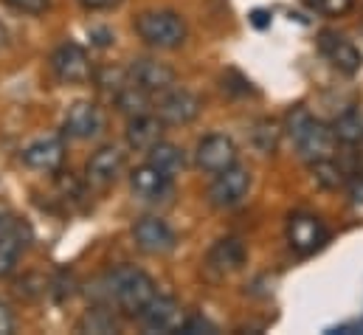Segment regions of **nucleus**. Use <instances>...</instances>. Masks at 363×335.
<instances>
[{"label": "nucleus", "instance_id": "f257e3e1", "mask_svg": "<svg viewBox=\"0 0 363 335\" xmlns=\"http://www.w3.org/2000/svg\"><path fill=\"white\" fill-rule=\"evenodd\" d=\"M107 302L124 316V319H141L147 304L155 299L158 287L152 276L135 265H116L101 279Z\"/></svg>", "mask_w": 363, "mask_h": 335}, {"label": "nucleus", "instance_id": "f03ea898", "mask_svg": "<svg viewBox=\"0 0 363 335\" xmlns=\"http://www.w3.org/2000/svg\"><path fill=\"white\" fill-rule=\"evenodd\" d=\"M284 130H287V136L293 138L298 155H301L307 164L333 158L335 144H338L335 136H333V127L324 124V121H318V119H313L310 110H304V107L290 110Z\"/></svg>", "mask_w": 363, "mask_h": 335}, {"label": "nucleus", "instance_id": "7ed1b4c3", "mask_svg": "<svg viewBox=\"0 0 363 335\" xmlns=\"http://www.w3.org/2000/svg\"><path fill=\"white\" fill-rule=\"evenodd\" d=\"M133 28L150 48H158V51H172L186 40V20L169 9L141 11L133 20Z\"/></svg>", "mask_w": 363, "mask_h": 335}, {"label": "nucleus", "instance_id": "20e7f679", "mask_svg": "<svg viewBox=\"0 0 363 335\" xmlns=\"http://www.w3.org/2000/svg\"><path fill=\"white\" fill-rule=\"evenodd\" d=\"M248 192H251V169L234 164L214 175L208 186V203L214 209H234L248 197Z\"/></svg>", "mask_w": 363, "mask_h": 335}, {"label": "nucleus", "instance_id": "39448f33", "mask_svg": "<svg viewBox=\"0 0 363 335\" xmlns=\"http://www.w3.org/2000/svg\"><path fill=\"white\" fill-rule=\"evenodd\" d=\"M330 240L327 226L307 212H296L287 217V246L298 256H310V253L321 251Z\"/></svg>", "mask_w": 363, "mask_h": 335}, {"label": "nucleus", "instance_id": "423d86ee", "mask_svg": "<svg viewBox=\"0 0 363 335\" xmlns=\"http://www.w3.org/2000/svg\"><path fill=\"white\" fill-rule=\"evenodd\" d=\"M51 71L60 82L65 84H85L93 79V65L82 45L77 43H62L51 54Z\"/></svg>", "mask_w": 363, "mask_h": 335}, {"label": "nucleus", "instance_id": "0eeeda50", "mask_svg": "<svg viewBox=\"0 0 363 335\" xmlns=\"http://www.w3.org/2000/svg\"><path fill=\"white\" fill-rule=\"evenodd\" d=\"M158 119L169 127H183V124H191L200 110H203V99L194 96L191 90H183V87H172L167 93L158 96Z\"/></svg>", "mask_w": 363, "mask_h": 335}, {"label": "nucleus", "instance_id": "6e6552de", "mask_svg": "<svg viewBox=\"0 0 363 335\" xmlns=\"http://www.w3.org/2000/svg\"><path fill=\"white\" fill-rule=\"evenodd\" d=\"M133 240H135V248L138 251L150 253V256H164V253L175 251V246H178L175 231L167 226V220L152 217V214L135 220Z\"/></svg>", "mask_w": 363, "mask_h": 335}, {"label": "nucleus", "instance_id": "1a4fd4ad", "mask_svg": "<svg viewBox=\"0 0 363 335\" xmlns=\"http://www.w3.org/2000/svg\"><path fill=\"white\" fill-rule=\"evenodd\" d=\"M127 74H130L133 82L138 84L141 90H147L150 96H161V93H167V90H172L178 84V74H175L172 65H167L161 60H150V57L135 60Z\"/></svg>", "mask_w": 363, "mask_h": 335}, {"label": "nucleus", "instance_id": "9d476101", "mask_svg": "<svg viewBox=\"0 0 363 335\" xmlns=\"http://www.w3.org/2000/svg\"><path fill=\"white\" fill-rule=\"evenodd\" d=\"M101 130H104V116H101V110H99L96 101L79 99V101H74L68 107L65 121H62V133L68 138L88 141V138H96Z\"/></svg>", "mask_w": 363, "mask_h": 335}, {"label": "nucleus", "instance_id": "9b49d317", "mask_svg": "<svg viewBox=\"0 0 363 335\" xmlns=\"http://www.w3.org/2000/svg\"><path fill=\"white\" fill-rule=\"evenodd\" d=\"M194 164L203 172H208V175H217V172L237 164V147H234V141L228 136L211 133V136L200 138L197 153H194Z\"/></svg>", "mask_w": 363, "mask_h": 335}, {"label": "nucleus", "instance_id": "f8f14e48", "mask_svg": "<svg viewBox=\"0 0 363 335\" xmlns=\"http://www.w3.org/2000/svg\"><path fill=\"white\" fill-rule=\"evenodd\" d=\"M183 307L178 299L172 296H158L147 304V310L141 313V324L147 333H181V324H183Z\"/></svg>", "mask_w": 363, "mask_h": 335}, {"label": "nucleus", "instance_id": "ddd939ff", "mask_svg": "<svg viewBox=\"0 0 363 335\" xmlns=\"http://www.w3.org/2000/svg\"><path fill=\"white\" fill-rule=\"evenodd\" d=\"M318 48H321V54L330 60V65H333L338 74L355 77V74L361 71L363 57L350 40H344V37H338V34H333V31H324L321 40H318Z\"/></svg>", "mask_w": 363, "mask_h": 335}, {"label": "nucleus", "instance_id": "4468645a", "mask_svg": "<svg viewBox=\"0 0 363 335\" xmlns=\"http://www.w3.org/2000/svg\"><path fill=\"white\" fill-rule=\"evenodd\" d=\"M124 164H127V158H124V153L118 147H101L88 158L85 177H88V183L104 189V186L118 180V175L124 172Z\"/></svg>", "mask_w": 363, "mask_h": 335}, {"label": "nucleus", "instance_id": "2eb2a0df", "mask_svg": "<svg viewBox=\"0 0 363 335\" xmlns=\"http://www.w3.org/2000/svg\"><path fill=\"white\" fill-rule=\"evenodd\" d=\"M130 189H133V194L138 200L158 203V200H167V194H172V177H167L164 172H158L152 164H144V167L133 169Z\"/></svg>", "mask_w": 363, "mask_h": 335}, {"label": "nucleus", "instance_id": "dca6fc26", "mask_svg": "<svg viewBox=\"0 0 363 335\" xmlns=\"http://www.w3.org/2000/svg\"><path fill=\"white\" fill-rule=\"evenodd\" d=\"M23 164L40 172H54L65 161V141L60 136H43L23 150Z\"/></svg>", "mask_w": 363, "mask_h": 335}, {"label": "nucleus", "instance_id": "f3484780", "mask_svg": "<svg viewBox=\"0 0 363 335\" xmlns=\"http://www.w3.org/2000/svg\"><path fill=\"white\" fill-rule=\"evenodd\" d=\"M245 246L242 240L237 237H225V240H217L211 248H208V256H206V268L214 270L217 276H228V273H237L242 265H245Z\"/></svg>", "mask_w": 363, "mask_h": 335}, {"label": "nucleus", "instance_id": "a211bd4d", "mask_svg": "<svg viewBox=\"0 0 363 335\" xmlns=\"http://www.w3.org/2000/svg\"><path fill=\"white\" fill-rule=\"evenodd\" d=\"M164 136V121L152 113H138V116H130L127 121V144L130 150L135 153H147L152 144H158Z\"/></svg>", "mask_w": 363, "mask_h": 335}, {"label": "nucleus", "instance_id": "6ab92c4d", "mask_svg": "<svg viewBox=\"0 0 363 335\" xmlns=\"http://www.w3.org/2000/svg\"><path fill=\"white\" fill-rule=\"evenodd\" d=\"M147 164L164 172L167 177H178L183 169H186V155L178 144H169V141H158L147 150Z\"/></svg>", "mask_w": 363, "mask_h": 335}, {"label": "nucleus", "instance_id": "aec40b11", "mask_svg": "<svg viewBox=\"0 0 363 335\" xmlns=\"http://www.w3.org/2000/svg\"><path fill=\"white\" fill-rule=\"evenodd\" d=\"M23 248H26L23 229H20L17 223H11V226L0 234V276H9V273L17 268Z\"/></svg>", "mask_w": 363, "mask_h": 335}, {"label": "nucleus", "instance_id": "412c9836", "mask_svg": "<svg viewBox=\"0 0 363 335\" xmlns=\"http://www.w3.org/2000/svg\"><path fill=\"white\" fill-rule=\"evenodd\" d=\"M113 101H116V107H118L121 113H127V116L150 113V93L141 90L133 79H127V82L113 93Z\"/></svg>", "mask_w": 363, "mask_h": 335}, {"label": "nucleus", "instance_id": "4be33fe9", "mask_svg": "<svg viewBox=\"0 0 363 335\" xmlns=\"http://www.w3.org/2000/svg\"><path fill=\"white\" fill-rule=\"evenodd\" d=\"M330 127H333L335 141H341V144L352 147V144H361L363 141V113L355 110V107H350L341 116H335V121Z\"/></svg>", "mask_w": 363, "mask_h": 335}, {"label": "nucleus", "instance_id": "5701e85b", "mask_svg": "<svg viewBox=\"0 0 363 335\" xmlns=\"http://www.w3.org/2000/svg\"><path fill=\"white\" fill-rule=\"evenodd\" d=\"M79 333H99V335H107V333H118V319L107 310V307H93L88 310L79 324H77Z\"/></svg>", "mask_w": 363, "mask_h": 335}, {"label": "nucleus", "instance_id": "b1692460", "mask_svg": "<svg viewBox=\"0 0 363 335\" xmlns=\"http://www.w3.org/2000/svg\"><path fill=\"white\" fill-rule=\"evenodd\" d=\"M310 172H313L315 183H318L321 189H330V192H335V189H341V186L347 183V180H344V172H341V167H338L333 158L313 161V164H310Z\"/></svg>", "mask_w": 363, "mask_h": 335}, {"label": "nucleus", "instance_id": "393cba45", "mask_svg": "<svg viewBox=\"0 0 363 335\" xmlns=\"http://www.w3.org/2000/svg\"><path fill=\"white\" fill-rule=\"evenodd\" d=\"M251 144H254L262 155L276 153V147H279V124H276L273 119H262V121H257V124H254V130H251Z\"/></svg>", "mask_w": 363, "mask_h": 335}, {"label": "nucleus", "instance_id": "a878e982", "mask_svg": "<svg viewBox=\"0 0 363 335\" xmlns=\"http://www.w3.org/2000/svg\"><path fill=\"white\" fill-rule=\"evenodd\" d=\"M181 333H186V335H200V333L211 335V333H217V330H214V324H211V322H206L203 316H189V319H183Z\"/></svg>", "mask_w": 363, "mask_h": 335}, {"label": "nucleus", "instance_id": "bb28decb", "mask_svg": "<svg viewBox=\"0 0 363 335\" xmlns=\"http://www.w3.org/2000/svg\"><path fill=\"white\" fill-rule=\"evenodd\" d=\"M6 6H11L14 11H23V14H43L51 0H3Z\"/></svg>", "mask_w": 363, "mask_h": 335}, {"label": "nucleus", "instance_id": "cd10ccee", "mask_svg": "<svg viewBox=\"0 0 363 335\" xmlns=\"http://www.w3.org/2000/svg\"><path fill=\"white\" fill-rule=\"evenodd\" d=\"M315 6L324 14H347L355 6V0H315Z\"/></svg>", "mask_w": 363, "mask_h": 335}, {"label": "nucleus", "instance_id": "c85d7f7f", "mask_svg": "<svg viewBox=\"0 0 363 335\" xmlns=\"http://www.w3.org/2000/svg\"><path fill=\"white\" fill-rule=\"evenodd\" d=\"M347 194H350L352 206H361L363 209V175H355V177L347 180Z\"/></svg>", "mask_w": 363, "mask_h": 335}, {"label": "nucleus", "instance_id": "c756f323", "mask_svg": "<svg viewBox=\"0 0 363 335\" xmlns=\"http://www.w3.org/2000/svg\"><path fill=\"white\" fill-rule=\"evenodd\" d=\"M79 6L88 11H107V9L121 6V0H79Z\"/></svg>", "mask_w": 363, "mask_h": 335}, {"label": "nucleus", "instance_id": "7c9ffc66", "mask_svg": "<svg viewBox=\"0 0 363 335\" xmlns=\"http://www.w3.org/2000/svg\"><path fill=\"white\" fill-rule=\"evenodd\" d=\"M14 333V316H11V310L0 302V335H9Z\"/></svg>", "mask_w": 363, "mask_h": 335}, {"label": "nucleus", "instance_id": "2f4dec72", "mask_svg": "<svg viewBox=\"0 0 363 335\" xmlns=\"http://www.w3.org/2000/svg\"><path fill=\"white\" fill-rule=\"evenodd\" d=\"M9 45V31H6V26L0 23V48H6Z\"/></svg>", "mask_w": 363, "mask_h": 335}]
</instances>
